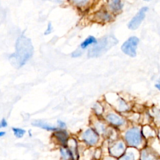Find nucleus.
Segmentation results:
<instances>
[{
    "label": "nucleus",
    "mask_w": 160,
    "mask_h": 160,
    "mask_svg": "<svg viewBox=\"0 0 160 160\" xmlns=\"http://www.w3.org/2000/svg\"><path fill=\"white\" fill-rule=\"evenodd\" d=\"M97 40L96 39V38L92 36H89L88 38H87L81 44V48L82 49H85L89 45L92 44H96L97 42Z\"/></svg>",
    "instance_id": "f8f14e48"
},
{
    "label": "nucleus",
    "mask_w": 160,
    "mask_h": 160,
    "mask_svg": "<svg viewBox=\"0 0 160 160\" xmlns=\"http://www.w3.org/2000/svg\"><path fill=\"white\" fill-rule=\"evenodd\" d=\"M82 139L87 144L92 146L98 141V135L93 129H88L83 133Z\"/></svg>",
    "instance_id": "423d86ee"
},
{
    "label": "nucleus",
    "mask_w": 160,
    "mask_h": 160,
    "mask_svg": "<svg viewBox=\"0 0 160 160\" xmlns=\"http://www.w3.org/2000/svg\"><path fill=\"white\" fill-rule=\"evenodd\" d=\"M4 134H5V132H4V131L0 132V137H1V136H4Z\"/></svg>",
    "instance_id": "5701e85b"
},
{
    "label": "nucleus",
    "mask_w": 160,
    "mask_h": 160,
    "mask_svg": "<svg viewBox=\"0 0 160 160\" xmlns=\"http://www.w3.org/2000/svg\"><path fill=\"white\" fill-rule=\"evenodd\" d=\"M52 27L51 23V22H49V24H48V28H47L46 31L44 32V34H45V35H47V34H50V33L52 32Z\"/></svg>",
    "instance_id": "6ab92c4d"
},
{
    "label": "nucleus",
    "mask_w": 160,
    "mask_h": 160,
    "mask_svg": "<svg viewBox=\"0 0 160 160\" xmlns=\"http://www.w3.org/2000/svg\"><path fill=\"white\" fill-rule=\"evenodd\" d=\"M61 154L63 159H73V156L72 152L68 149H61Z\"/></svg>",
    "instance_id": "4468645a"
},
{
    "label": "nucleus",
    "mask_w": 160,
    "mask_h": 160,
    "mask_svg": "<svg viewBox=\"0 0 160 160\" xmlns=\"http://www.w3.org/2000/svg\"><path fill=\"white\" fill-rule=\"evenodd\" d=\"M71 2L79 7H83L91 2V0H71Z\"/></svg>",
    "instance_id": "2eb2a0df"
},
{
    "label": "nucleus",
    "mask_w": 160,
    "mask_h": 160,
    "mask_svg": "<svg viewBox=\"0 0 160 160\" xmlns=\"http://www.w3.org/2000/svg\"><path fill=\"white\" fill-rule=\"evenodd\" d=\"M144 1H151V0H144Z\"/></svg>",
    "instance_id": "a878e982"
},
{
    "label": "nucleus",
    "mask_w": 160,
    "mask_h": 160,
    "mask_svg": "<svg viewBox=\"0 0 160 160\" xmlns=\"http://www.w3.org/2000/svg\"><path fill=\"white\" fill-rule=\"evenodd\" d=\"M156 87L160 91V84H156Z\"/></svg>",
    "instance_id": "b1692460"
},
{
    "label": "nucleus",
    "mask_w": 160,
    "mask_h": 160,
    "mask_svg": "<svg viewBox=\"0 0 160 160\" xmlns=\"http://www.w3.org/2000/svg\"><path fill=\"white\" fill-rule=\"evenodd\" d=\"M125 151V146L122 142L119 141L113 145L110 149L109 152L111 154L115 157H119L122 155Z\"/></svg>",
    "instance_id": "0eeeda50"
},
{
    "label": "nucleus",
    "mask_w": 160,
    "mask_h": 160,
    "mask_svg": "<svg viewBox=\"0 0 160 160\" xmlns=\"http://www.w3.org/2000/svg\"><path fill=\"white\" fill-rule=\"evenodd\" d=\"M106 119L110 123L116 126H120L124 123V120L122 118L113 113H111L107 115Z\"/></svg>",
    "instance_id": "1a4fd4ad"
},
{
    "label": "nucleus",
    "mask_w": 160,
    "mask_h": 160,
    "mask_svg": "<svg viewBox=\"0 0 160 160\" xmlns=\"http://www.w3.org/2000/svg\"><path fill=\"white\" fill-rule=\"evenodd\" d=\"M139 39L137 37L132 36L125 41L121 46L122 51L126 54L134 57L136 55V48L139 43Z\"/></svg>",
    "instance_id": "7ed1b4c3"
},
{
    "label": "nucleus",
    "mask_w": 160,
    "mask_h": 160,
    "mask_svg": "<svg viewBox=\"0 0 160 160\" xmlns=\"http://www.w3.org/2000/svg\"><path fill=\"white\" fill-rule=\"evenodd\" d=\"M97 16L101 21H109L111 19V14L106 11H99V12H98Z\"/></svg>",
    "instance_id": "ddd939ff"
},
{
    "label": "nucleus",
    "mask_w": 160,
    "mask_h": 160,
    "mask_svg": "<svg viewBox=\"0 0 160 160\" xmlns=\"http://www.w3.org/2000/svg\"><path fill=\"white\" fill-rule=\"evenodd\" d=\"M82 52L79 50V49H77L76 51H74L72 53V57H78L81 56Z\"/></svg>",
    "instance_id": "aec40b11"
},
{
    "label": "nucleus",
    "mask_w": 160,
    "mask_h": 160,
    "mask_svg": "<svg viewBox=\"0 0 160 160\" xmlns=\"http://www.w3.org/2000/svg\"><path fill=\"white\" fill-rule=\"evenodd\" d=\"M32 54L33 46L31 41L24 36H21L16 41L15 52L10 56L9 59L14 66L20 68L27 62Z\"/></svg>",
    "instance_id": "f257e3e1"
},
{
    "label": "nucleus",
    "mask_w": 160,
    "mask_h": 160,
    "mask_svg": "<svg viewBox=\"0 0 160 160\" xmlns=\"http://www.w3.org/2000/svg\"><path fill=\"white\" fill-rule=\"evenodd\" d=\"M7 125H8V122H7L6 120L4 118H3V119L1 121V122H0V128L6 127Z\"/></svg>",
    "instance_id": "412c9836"
},
{
    "label": "nucleus",
    "mask_w": 160,
    "mask_h": 160,
    "mask_svg": "<svg viewBox=\"0 0 160 160\" xmlns=\"http://www.w3.org/2000/svg\"><path fill=\"white\" fill-rule=\"evenodd\" d=\"M32 124L34 126L39 127V128H42V129H46V130H48V131L56 130V128H55V127H54V126H50L49 124L46 123L45 122L42 121H39V120L33 121V122H32Z\"/></svg>",
    "instance_id": "9b49d317"
},
{
    "label": "nucleus",
    "mask_w": 160,
    "mask_h": 160,
    "mask_svg": "<svg viewBox=\"0 0 160 160\" xmlns=\"http://www.w3.org/2000/svg\"><path fill=\"white\" fill-rule=\"evenodd\" d=\"M48 1H53V2H61V1H60V0H48Z\"/></svg>",
    "instance_id": "393cba45"
},
{
    "label": "nucleus",
    "mask_w": 160,
    "mask_h": 160,
    "mask_svg": "<svg viewBox=\"0 0 160 160\" xmlns=\"http://www.w3.org/2000/svg\"><path fill=\"white\" fill-rule=\"evenodd\" d=\"M54 136L62 145L66 144L68 139V134L65 131H58L54 133Z\"/></svg>",
    "instance_id": "9d476101"
},
{
    "label": "nucleus",
    "mask_w": 160,
    "mask_h": 160,
    "mask_svg": "<svg viewBox=\"0 0 160 160\" xmlns=\"http://www.w3.org/2000/svg\"><path fill=\"white\" fill-rule=\"evenodd\" d=\"M12 131L14 132V136L17 138H22L26 132V131L24 129H21V128H13Z\"/></svg>",
    "instance_id": "dca6fc26"
},
{
    "label": "nucleus",
    "mask_w": 160,
    "mask_h": 160,
    "mask_svg": "<svg viewBox=\"0 0 160 160\" xmlns=\"http://www.w3.org/2000/svg\"><path fill=\"white\" fill-rule=\"evenodd\" d=\"M148 11V8L144 6L141 8L136 14L131 19L128 23V28L130 29L134 30L138 28L146 16V12Z\"/></svg>",
    "instance_id": "39448f33"
},
{
    "label": "nucleus",
    "mask_w": 160,
    "mask_h": 160,
    "mask_svg": "<svg viewBox=\"0 0 160 160\" xmlns=\"http://www.w3.org/2000/svg\"><path fill=\"white\" fill-rule=\"evenodd\" d=\"M57 122H58V125L59 126V127H61L62 128H64L66 127V124L63 121H62L61 120H58Z\"/></svg>",
    "instance_id": "4be33fe9"
},
{
    "label": "nucleus",
    "mask_w": 160,
    "mask_h": 160,
    "mask_svg": "<svg viewBox=\"0 0 160 160\" xmlns=\"http://www.w3.org/2000/svg\"><path fill=\"white\" fill-rule=\"evenodd\" d=\"M117 43L118 40L114 36H106L101 39L96 43V45L89 50L88 56L90 58L98 57L104 54Z\"/></svg>",
    "instance_id": "f03ea898"
},
{
    "label": "nucleus",
    "mask_w": 160,
    "mask_h": 160,
    "mask_svg": "<svg viewBox=\"0 0 160 160\" xmlns=\"http://www.w3.org/2000/svg\"><path fill=\"white\" fill-rule=\"evenodd\" d=\"M121 159H134V154L132 152H129V151H127L126 152V154L121 158Z\"/></svg>",
    "instance_id": "a211bd4d"
},
{
    "label": "nucleus",
    "mask_w": 160,
    "mask_h": 160,
    "mask_svg": "<svg viewBox=\"0 0 160 160\" xmlns=\"http://www.w3.org/2000/svg\"><path fill=\"white\" fill-rule=\"evenodd\" d=\"M108 6L112 12L118 13L122 10L123 4L121 0H109Z\"/></svg>",
    "instance_id": "6e6552de"
},
{
    "label": "nucleus",
    "mask_w": 160,
    "mask_h": 160,
    "mask_svg": "<svg viewBox=\"0 0 160 160\" xmlns=\"http://www.w3.org/2000/svg\"><path fill=\"white\" fill-rule=\"evenodd\" d=\"M154 157H152V154L148 149H144L142 152V159H154Z\"/></svg>",
    "instance_id": "f3484780"
},
{
    "label": "nucleus",
    "mask_w": 160,
    "mask_h": 160,
    "mask_svg": "<svg viewBox=\"0 0 160 160\" xmlns=\"http://www.w3.org/2000/svg\"><path fill=\"white\" fill-rule=\"evenodd\" d=\"M125 138L129 145L138 147L141 142V136L139 129L135 127L129 129L126 132Z\"/></svg>",
    "instance_id": "20e7f679"
}]
</instances>
